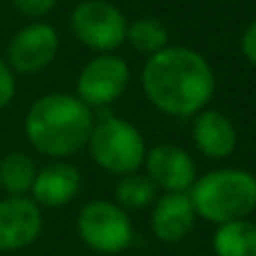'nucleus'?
<instances>
[{
  "label": "nucleus",
  "instance_id": "obj_15",
  "mask_svg": "<svg viewBox=\"0 0 256 256\" xmlns=\"http://www.w3.org/2000/svg\"><path fill=\"white\" fill-rule=\"evenodd\" d=\"M36 171L38 168L27 153H7L0 160V189L7 191V196H30Z\"/></svg>",
  "mask_w": 256,
  "mask_h": 256
},
{
  "label": "nucleus",
  "instance_id": "obj_14",
  "mask_svg": "<svg viewBox=\"0 0 256 256\" xmlns=\"http://www.w3.org/2000/svg\"><path fill=\"white\" fill-rule=\"evenodd\" d=\"M212 248L216 256H256V222L243 218L218 225Z\"/></svg>",
  "mask_w": 256,
  "mask_h": 256
},
{
  "label": "nucleus",
  "instance_id": "obj_19",
  "mask_svg": "<svg viewBox=\"0 0 256 256\" xmlns=\"http://www.w3.org/2000/svg\"><path fill=\"white\" fill-rule=\"evenodd\" d=\"M14 94H16V74L7 66V61L0 58V110L12 104Z\"/></svg>",
  "mask_w": 256,
  "mask_h": 256
},
{
  "label": "nucleus",
  "instance_id": "obj_6",
  "mask_svg": "<svg viewBox=\"0 0 256 256\" xmlns=\"http://www.w3.org/2000/svg\"><path fill=\"white\" fill-rule=\"evenodd\" d=\"M128 20L108 0H84L70 14V30L81 45L97 54L115 52L126 43Z\"/></svg>",
  "mask_w": 256,
  "mask_h": 256
},
{
  "label": "nucleus",
  "instance_id": "obj_8",
  "mask_svg": "<svg viewBox=\"0 0 256 256\" xmlns=\"http://www.w3.org/2000/svg\"><path fill=\"white\" fill-rule=\"evenodd\" d=\"M58 32L50 22L34 20L20 27L7 45V66L14 74H38L58 54Z\"/></svg>",
  "mask_w": 256,
  "mask_h": 256
},
{
  "label": "nucleus",
  "instance_id": "obj_17",
  "mask_svg": "<svg viewBox=\"0 0 256 256\" xmlns=\"http://www.w3.org/2000/svg\"><path fill=\"white\" fill-rule=\"evenodd\" d=\"M158 198V186L148 180L146 173H128L115 184V202L126 212H142L150 207Z\"/></svg>",
  "mask_w": 256,
  "mask_h": 256
},
{
  "label": "nucleus",
  "instance_id": "obj_5",
  "mask_svg": "<svg viewBox=\"0 0 256 256\" xmlns=\"http://www.w3.org/2000/svg\"><path fill=\"white\" fill-rule=\"evenodd\" d=\"M76 234L97 256H108L130 248L135 227L115 200H90L76 216Z\"/></svg>",
  "mask_w": 256,
  "mask_h": 256
},
{
  "label": "nucleus",
  "instance_id": "obj_12",
  "mask_svg": "<svg viewBox=\"0 0 256 256\" xmlns=\"http://www.w3.org/2000/svg\"><path fill=\"white\" fill-rule=\"evenodd\" d=\"M81 191V173L74 164L66 160H54L52 164L38 168L32 184L30 198L40 209H61L70 204Z\"/></svg>",
  "mask_w": 256,
  "mask_h": 256
},
{
  "label": "nucleus",
  "instance_id": "obj_13",
  "mask_svg": "<svg viewBox=\"0 0 256 256\" xmlns=\"http://www.w3.org/2000/svg\"><path fill=\"white\" fill-rule=\"evenodd\" d=\"M191 140L196 148L209 160H225L236 150L238 132L234 122L220 110L204 108L198 115H194L191 124Z\"/></svg>",
  "mask_w": 256,
  "mask_h": 256
},
{
  "label": "nucleus",
  "instance_id": "obj_20",
  "mask_svg": "<svg viewBox=\"0 0 256 256\" xmlns=\"http://www.w3.org/2000/svg\"><path fill=\"white\" fill-rule=\"evenodd\" d=\"M240 52H243V56L256 68V20L250 22L248 30L240 36Z\"/></svg>",
  "mask_w": 256,
  "mask_h": 256
},
{
  "label": "nucleus",
  "instance_id": "obj_2",
  "mask_svg": "<svg viewBox=\"0 0 256 256\" xmlns=\"http://www.w3.org/2000/svg\"><path fill=\"white\" fill-rule=\"evenodd\" d=\"M94 112L76 94L50 92L38 97L25 115V137L36 153L52 160L76 155L88 144Z\"/></svg>",
  "mask_w": 256,
  "mask_h": 256
},
{
  "label": "nucleus",
  "instance_id": "obj_3",
  "mask_svg": "<svg viewBox=\"0 0 256 256\" xmlns=\"http://www.w3.org/2000/svg\"><path fill=\"white\" fill-rule=\"evenodd\" d=\"M189 198L198 218L214 225L243 220L256 212V176L245 168H214L196 178Z\"/></svg>",
  "mask_w": 256,
  "mask_h": 256
},
{
  "label": "nucleus",
  "instance_id": "obj_7",
  "mask_svg": "<svg viewBox=\"0 0 256 256\" xmlns=\"http://www.w3.org/2000/svg\"><path fill=\"white\" fill-rule=\"evenodd\" d=\"M130 84V68L115 52L94 54L76 76V97L88 108H106L124 97Z\"/></svg>",
  "mask_w": 256,
  "mask_h": 256
},
{
  "label": "nucleus",
  "instance_id": "obj_9",
  "mask_svg": "<svg viewBox=\"0 0 256 256\" xmlns=\"http://www.w3.org/2000/svg\"><path fill=\"white\" fill-rule=\"evenodd\" d=\"M142 166L148 180L164 194H189L198 178V168L189 150L166 142L146 148Z\"/></svg>",
  "mask_w": 256,
  "mask_h": 256
},
{
  "label": "nucleus",
  "instance_id": "obj_11",
  "mask_svg": "<svg viewBox=\"0 0 256 256\" xmlns=\"http://www.w3.org/2000/svg\"><path fill=\"white\" fill-rule=\"evenodd\" d=\"M198 214L189 194H164L150 209V232L160 243L178 245L194 232Z\"/></svg>",
  "mask_w": 256,
  "mask_h": 256
},
{
  "label": "nucleus",
  "instance_id": "obj_10",
  "mask_svg": "<svg viewBox=\"0 0 256 256\" xmlns=\"http://www.w3.org/2000/svg\"><path fill=\"white\" fill-rule=\"evenodd\" d=\"M43 232V209L30 196H7L0 200V252H20L38 240Z\"/></svg>",
  "mask_w": 256,
  "mask_h": 256
},
{
  "label": "nucleus",
  "instance_id": "obj_18",
  "mask_svg": "<svg viewBox=\"0 0 256 256\" xmlns=\"http://www.w3.org/2000/svg\"><path fill=\"white\" fill-rule=\"evenodd\" d=\"M12 2L22 16L38 20V18L48 16V14L56 7L58 0H12Z\"/></svg>",
  "mask_w": 256,
  "mask_h": 256
},
{
  "label": "nucleus",
  "instance_id": "obj_4",
  "mask_svg": "<svg viewBox=\"0 0 256 256\" xmlns=\"http://www.w3.org/2000/svg\"><path fill=\"white\" fill-rule=\"evenodd\" d=\"M86 148L99 168L122 178L140 171L148 146L135 124L124 117L106 115L94 120Z\"/></svg>",
  "mask_w": 256,
  "mask_h": 256
},
{
  "label": "nucleus",
  "instance_id": "obj_1",
  "mask_svg": "<svg viewBox=\"0 0 256 256\" xmlns=\"http://www.w3.org/2000/svg\"><path fill=\"white\" fill-rule=\"evenodd\" d=\"M142 90L148 104L168 117H194L209 108L216 74L207 58L186 45H166L142 68Z\"/></svg>",
  "mask_w": 256,
  "mask_h": 256
},
{
  "label": "nucleus",
  "instance_id": "obj_16",
  "mask_svg": "<svg viewBox=\"0 0 256 256\" xmlns=\"http://www.w3.org/2000/svg\"><path fill=\"white\" fill-rule=\"evenodd\" d=\"M126 43L135 52L144 54V56H153V54H158L166 45H171L168 43L166 25L153 16H142V18H135L132 22H128Z\"/></svg>",
  "mask_w": 256,
  "mask_h": 256
}]
</instances>
